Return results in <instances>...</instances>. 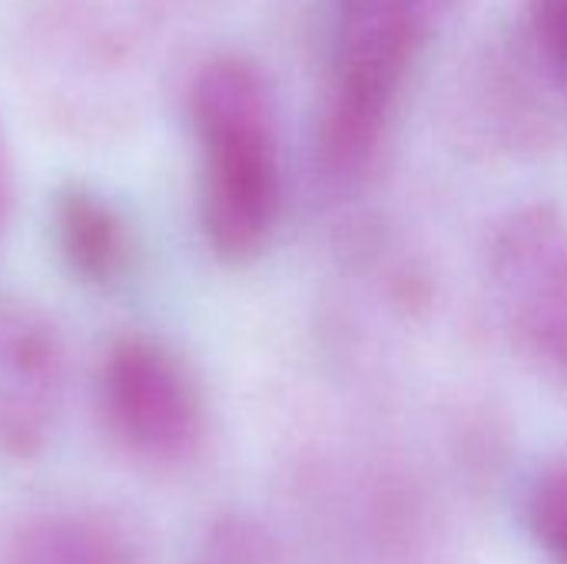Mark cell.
I'll return each mask as SVG.
<instances>
[{
	"mask_svg": "<svg viewBox=\"0 0 567 564\" xmlns=\"http://www.w3.org/2000/svg\"><path fill=\"white\" fill-rule=\"evenodd\" d=\"M100 409L120 449L153 469H179L206 442L203 392L186 362L153 336L133 332L106 349Z\"/></svg>",
	"mask_w": 567,
	"mask_h": 564,
	"instance_id": "3957f363",
	"label": "cell"
},
{
	"mask_svg": "<svg viewBox=\"0 0 567 564\" xmlns=\"http://www.w3.org/2000/svg\"><path fill=\"white\" fill-rule=\"evenodd\" d=\"M10 203H13V166H10V150L7 140L0 133V229L10 216Z\"/></svg>",
	"mask_w": 567,
	"mask_h": 564,
	"instance_id": "8fae6325",
	"label": "cell"
},
{
	"mask_svg": "<svg viewBox=\"0 0 567 564\" xmlns=\"http://www.w3.org/2000/svg\"><path fill=\"white\" fill-rule=\"evenodd\" d=\"M455 0H336L332 70L319 110L316 153L332 180L372 166L402 86Z\"/></svg>",
	"mask_w": 567,
	"mask_h": 564,
	"instance_id": "7a4b0ae2",
	"label": "cell"
},
{
	"mask_svg": "<svg viewBox=\"0 0 567 564\" xmlns=\"http://www.w3.org/2000/svg\"><path fill=\"white\" fill-rule=\"evenodd\" d=\"M193 564H282L272 532L243 509L213 515L196 542Z\"/></svg>",
	"mask_w": 567,
	"mask_h": 564,
	"instance_id": "ba28073f",
	"label": "cell"
},
{
	"mask_svg": "<svg viewBox=\"0 0 567 564\" xmlns=\"http://www.w3.org/2000/svg\"><path fill=\"white\" fill-rule=\"evenodd\" d=\"M140 539L103 509H47L13 525L0 564H140Z\"/></svg>",
	"mask_w": 567,
	"mask_h": 564,
	"instance_id": "52a82bcc",
	"label": "cell"
},
{
	"mask_svg": "<svg viewBox=\"0 0 567 564\" xmlns=\"http://www.w3.org/2000/svg\"><path fill=\"white\" fill-rule=\"evenodd\" d=\"M495 306L538 366L567 376V216L551 203L512 209L488 243Z\"/></svg>",
	"mask_w": 567,
	"mask_h": 564,
	"instance_id": "277c9868",
	"label": "cell"
},
{
	"mask_svg": "<svg viewBox=\"0 0 567 564\" xmlns=\"http://www.w3.org/2000/svg\"><path fill=\"white\" fill-rule=\"evenodd\" d=\"M199 143V223L229 266L252 263L282 209L279 126L266 73L239 53L209 57L189 83Z\"/></svg>",
	"mask_w": 567,
	"mask_h": 564,
	"instance_id": "6da1fadb",
	"label": "cell"
},
{
	"mask_svg": "<svg viewBox=\"0 0 567 564\" xmlns=\"http://www.w3.org/2000/svg\"><path fill=\"white\" fill-rule=\"evenodd\" d=\"M66 356L56 326L27 302H0V455L27 462L53 435Z\"/></svg>",
	"mask_w": 567,
	"mask_h": 564,
	"instance_id": "5b68a950",
	"label": "cell"
},
{
	"mask_svg": "<svg viewBox=\"0 0 567 564\" xmlns=\"http://www.w3.org/2000/svg\"><path fill=\"white\" fill-rule=\"evenodd\" d=\"M525 525L551 564H567V452L545 462L525 495Z\"/></svg>",
	"mask_w": 567,
	"mask_h": 564,
	"instance_id": "9c48e42d",
	"label": "cell"
},
{
	"mask_svg": "<svg viewBox=\"0 0 567 564\" xmlns=\"http://www.w3.org/2000/svg\"><path fill=\"white\" fill-rule=\"evenodd\" d=\"M50 229L63 266L93 289L120 286L136 259L126 213L100 189L70 183L53 196Z\"/></svg>",
	"mask_w": 567,
	"mask_h": 564,
	"instance_id": "8992f818",
	"label": "cell"
},
{
	"mask_svg": "<svg viewBox=\"0 0 567 564\" xmlns=\"http://www.w3.org/2000/svg\"><path fill=\"white\" fill-rule=\"evenodd\" d=\"M528 20L548 66L567 83V0H528Z\"/></svg>",
	"mask_w": 567,
	"mask_h": 564,
	"instance_id": "30bf717a",
	"label": "cell"
}]
</instances>
